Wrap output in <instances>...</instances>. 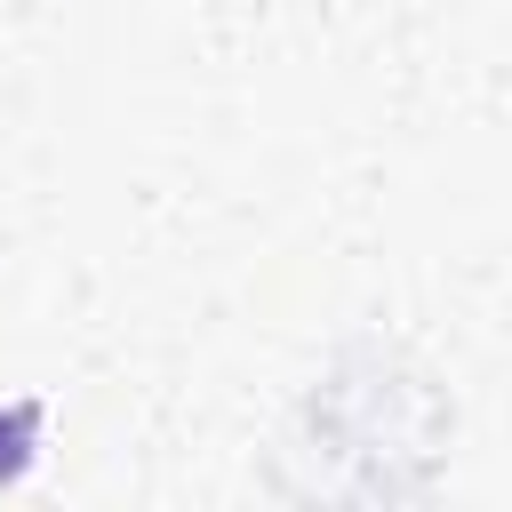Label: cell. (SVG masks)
<instances>
[{
  "instance_id": "1",
  "label": "cell",
  "mask_w": 512,
  "mask_h": 512,
  "mask_svg": "<svg viewBox=\"0 0 512 512\" xmlns=\"http://www.w3.org/2000/svg\"><path fill=\"white\" fill-rule=\"evenodd\" d=\"M32 448H40V408L24 400V408H0V488L32 464Z\"/></svg>"
}]
</instances>
